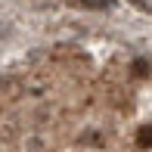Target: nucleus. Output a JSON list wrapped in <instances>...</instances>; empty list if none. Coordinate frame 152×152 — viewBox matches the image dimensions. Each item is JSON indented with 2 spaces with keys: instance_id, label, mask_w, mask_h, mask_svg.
<instances>
[{
  "instance_id": "f257e3e1",
  "label": "nucleus",
  "mask_w": 152,
  "mask_h": 152,
  "mask_svg": "<svg viewBox=\"0 0 152 152\" xmlns=\"http://www.w3.org/2000/svg\"><path fill=\"white\" fill-rule=\"evenodd\" d=\"M137 146H140V149L152 146V124H143V127L137 130Z\"/></svg>"
}]
</instances>
